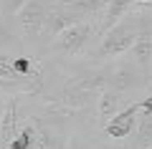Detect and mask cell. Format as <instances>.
<instances>
[{"label": "cell", "mask_w": 152, "mask_h": 149, "mask_svg": "<svg viewBox=\"0 0 152 149\" xmlns=\"http://www.w3.org/2000/svg\"><path fill=\"white\" fill-rule=\"evenodd\" d=\"M122 104V94L119 91H114V89H104L102 96H99V119H102V124L107 126V119L112 121L114 116H117V109H119Z\"/></svg>", "instance_id": "9c48e42d"}, {"label": "cell", "mask_w": 152, "mask_h": 149, "mask_svg": "<svg viewBox=\"0 0 152 149\" xmlns=\"http://www.w3.org/2000/svg\"><path fill=\"white\" fill-rule=\"evenodd\" d=\"M26 3H28V0H8V10L18 13V10L23 8V5H26Z\"/></svg>", "instance_id": "5bb4252c"}, {"label": "cell", "mask_w": 152, "mask_h": 149, "mask_svg": "<svg viewBox=\"0 0 152 149\" xmlns=\"http://www.w3.org/2000/svg\"><path fill=\"white\" fill-rule=\"evenodd\" d=\"M137 3H150V0H137Z\"/></svg>", "instance_id": "2e32d148"}, {"label": "cell", "mask_w": 152, "mask_h": 149, "mask_svg": "<svg viewBox=\"0 0 152 149\" xmlns=\"http://www.w3.org/2000/svg\"><path fill=\"white\" fill-rule=\"evenodd\" d=\"M137 144L142 149H152V114H145L137 126Z\"/></svg>", "instance_id": "8fae6325"}, {"label": "cell", "mask_w": 152, "mask_h": 149, "mask_svg": "<svg viewBox=\"0 0 152 149\" xmlns=\"http://www.w3.org/2000/svg\"><path fill=\"white\" fill-rule=\"evenodd\" d=\"M8 41H13V36H10V31H8V25L0 20V43H8Z\"/></svg>", "instance_id": "4fadbf2b"}, {"label": "cell", "mask_w": 152, "mask_h": 149, "mask_svg": "<svg viewBox=\"0 0 152 149\" xmlns=\"http://www.w3.org/2000/svg\"><path fill=\"white\" fill-rule=\"evenodd\" d=\"M137 84V71L134 66H127V63H119V66H114V68H109V89L114 91H127L132 89V86Z\"/></svg>", "instance_id": "52a82bcc"}, {"label": "cell", "mask_w": 152, "mask_h": 149, "mask_svg": "<svg viewBox=\"0 0 152 149\" xmlns=\"http://www.w3.org/2000/svg\"><path fill=\"white\" fill-rule=\"evenodd\" d=\"M140 104H142V111H145V114H152V96L145 99V101H140Z\"/></svg>", "instance_id": "9a60e30c"}, {"label": "cell", "mask_w": 152, "mask_h": 149, "mask_svg": "<svg viewBox=\"0 0 152 149\" xmlns=\"http://www.w3.org/2000/svg\"><path fill=\"white\" fill-rule=\"evenodd\" d=\"M81 18H86L74 3H66V5H56L48 10V18H46V28L43 31L48 33L51 38L61 36L66 28H71L74 23H81Z\"/></svg>", "instance_id": "3957f363"}, {"label": "cell", "mask_w": 152, "mask_h": 149, "mask_svg": "<svg viewBox=\"0 0 152 149\" xmlns=\"http://www.w3.org/2000/svg\"><path fill=\"white\" fill-rule=\"evenodd\" d=\"M94 33V25L91 23H74L71 28H66L61 36L53 38V53H64V56H79L86 48L89 38H91Z\"/></svg>", "instance_id": "7a4b0ae2"}, {"label": "cell", "mask_w": 152, "mask_h": 149, "mask_svg": "<svg viewBox=\"0 0 152 149\" xmlns=\"http://www.w3.org/2000/svg\"><path fill=\"white\" fill-rule=\"evenodd\" d=\"M15 111H18V101L10 99L5 114H3V124H0V132H3V142L5 144L15 142V132H18V114Z\"/></svg>", "instance_id": "30bf717a"}, {"label": "cell", "mask_w": 152, "mask_h": 149, "mask_svg": "<svg viewBox=\"0 0 152 149\" xmlns=\"http://www.w3.org/2000/svg\"><path fill=\"white\" fill-rule=\"evenodd\" d=\"M74 5L79 8L84 15H99L102 10L109 8V0H76Z\"/></svg>", "instance_id": "7c38bea8"}, {"label": "cell", "mask_w": 152, "mask_h": 149, "mask_svg": "<svg viewBox=\"0 0 152 149\" xmlns=\"http://www.w3.org/2000/svg\"><path fill=\"white\" fill-rule=\"evenodd\" d=\"M140 109H142V104H132L124 111H119L112 121H107V126H104L107 134L112 139H127L129 132L134 129V124H137V111H140Z\"/></svg>", "instance_id": "5b68a950"}, {"label": "cell", "mask_w": 152, "mask_h": 149, "mask_svg": "<svg viewBox=\"0 0 152 149\" xmlns=\"http://www.w3.org/2000/svg\"><path fill=\"white\" fill-rule=\"evenodd\" d=\"M137 0H109V8L104 10V20H102V31L107 33L109 28H114L122 18H127L132 13V5Z\"/></svg>", "instance_id": "ba28073f"}, {"label": "cell", "mask_w": 152, "mask_h": 149, "mask_svg": "<svg viewBox=\"0 0 152 149\" xmlns=\"http://www.w3.org/2000/svg\"><path fill=\"white\" fill-rule=\"evenodd\" d=\"M132 51H134L137 66L142 71H147L150 63H152V25H147V28L140 25V36H137V43H134Z\"/></svg>", "instance_id": "8992f818"}, {"label": "cell", "mask_w": 152, "mask_h": 149, "mask_svg": "<svg viewBox=\"0 0 152 149\" xmlns=\"http://www.w3.org/2000/svg\"><path fill=\"white\" fill-rule=\"evenodd\" d=\"M18 18H20V25L26 28V33L38 36V33H43V28H46L48 8L43 5V0H28L26 5L18 10Z\"/></svg>", "instance_id": "277c9868"}, {"label": "cell", "mask_w": 152, "mask_h": 149, "mask_svg": "<svg viewBox=\"0 0 152 149\" xmlns=\"http://www.w3.org/2000/svg\"><path fill=\"white\" fill-rule=\"evenodd\" d=\"M140 36V15L129 13L127 18H122L114 28H109L102 38L99 46V56L102 58H112V56H122L127 51H132Z\"/></svg>", "instance_id": "6da1fadb"}]
</instances>
